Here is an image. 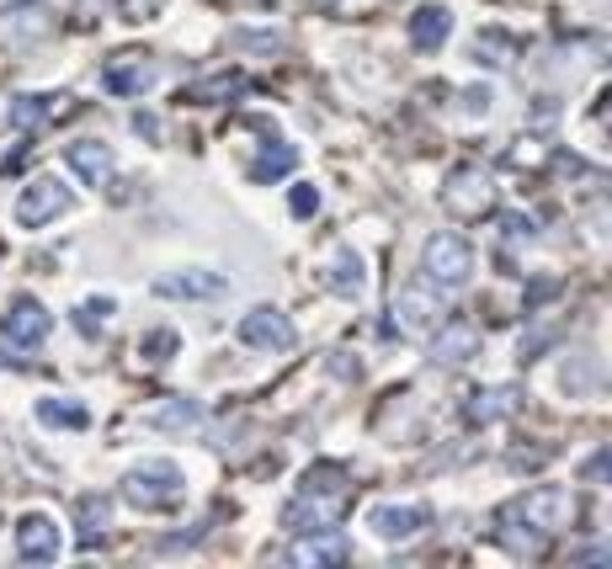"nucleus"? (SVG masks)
Wrapping results in <instances>:
<instances>
[{"label": "nucleus", "mask_w": 612, "mask_h": 569, "mask_svg": "<svg viewBox=\"0 0 612 569\" xmlns=\"http://www.w3.org/2000/svg\"><path fill=\"white\" fill-rule=\"evenodd\" d=\"M564 522H570V496H560V490H527V496L512 506V527H527V532H539V538L560 532Z\"/></svg>", "instance_id": "7ed1b4c3"}, {"label": "nucleus", "mask_w": 612, "mask_h": 569, "mask_svg": "<svg viewBox=\"0 0 612 569\" xmlns=\"http://www.w3.org/2000/svg\"><path fill=\"white\" fill-rule=\"evenodd\" d=\"M399 325H405V331H432V325H437V298L405 293V298H399Z\"/></svg>", "instance_id": "4be33fe9"}, {"label": "nucleus", "mask_w": 612, "mask_h": 569, "mask_svg": "<svg viewBox=\"0 0 612 569\" xmlns=\"http://www.w3.org/2000/svg\"><path fill=\"white\" fill-rule=\"evenodd\" d=\"M298 160L294 144H267L261 155H256V166H250V182H277V176H288Z\"/></svg>", "instance_id": "aec40b11"}, {"label": "nucleus", "mask_w": 612, "mask_h": 569, "mask_svg": "<svg viewBox=\"0 0 612 569\" xmlns=\"http://www.w3.org/2000/svg\"><path fill=\"white\" fill-rule=\"evenodd\" d=\"M101 86H107L112 96H145L149 86H155V65L134 53V59H122V65H107Z\"/></svg>", "instance_id": "9b49d317"}, {"label": "nucleus", "mask_w": 612, "mask_h": 569, "mask_svg": "<svg viewBox=\"0 0 612 569\" xmlns=\"http://www.w3.org/2000/svg\"><path fill=\"white\" fill-rule=\"evenodd\" d=\"M346 511V496H315V490H298V500L283 511L288 532H319V527H336V517Z\"/></svg>", "instance_id": "39448f33"}, {"label": "nucleus", "mask_w": 612, "mask_h": 569, "mask_svg": "<svg viewBox=\"0 0 612 569\" xmlns=\"http://www.w3.org/2000/svg\"><path fill=\"white\" fill-rule=\"evenodd\" d=\"M309 543L294 548L298 565H336V559H346V543L336 538V527H319V532H304Z\"/></svg>", "instance_id": "dca6fc26"}, {"label": "nucleus", "mask_w": 612, "mask_h": 569, "mask_svg": "<svg viewBox=\"0 0 612 569\" xmlns=\"http://www.w3.org/2000/svg\"><path fill=\"white\" fill-rule=\"evenodd\" d=\"M501 229H506L512 239H533V218H527V214H512V218H501Z\"/></svg>", "instance_id": "7c9ffc66"}, {"label": "nucleus", "mask_w": 612, "mask_h": 569, "mask_svg": "<svg viewBox=\"0 0 612 569\" xmlns=\"http://www.w3.org/2000/svg\"><path fill=\"white\" fill-rule=\"evenodd\" d=\"M330 287H336L342 298H357V293H363V262H357L352 245H342V251L330 256Z\"/></svg>", "instance_id": "a211bd4d"}, {"label": "nucleus", "mask_w": 612, "mask_h": 569, "mask_svg": "<svg viewBox=\"0 0 612 569\" xmlns=\"http://www.w3.org/2000/svg\"><path fill=\"white\" fill-rule=\"evenodd\" d=\"M512 410H516V389H480L474 404H468V421L485 426V421H501V415H512Z\"/></svg>", "instance_id": "6ab92c4d"}, {"label": "nucleus", "mask_w": 612, "mask_h": 569, "mask_svg": "<svg viewBox=\"0 0 612 569\" xmlns=\"http://www.w3.org/2000/svg\"><path fill=\"white\" fill-rule=\"evenodd\" d=\"M0 331H6V341H17V346H38V341L53 331V320H49V308L38 304V298H17L11 314L0 320Z\"/></svg>", "instance_id": "9d476101"}, {"label": "nucleus", "mask_w": 612, "mask_h": 569, "mask_svg": "<svg viewBox=\"0 0 612 569\" xmlns=\"http://www.w3.org/2000/svg\"><path fill=\"white\" fill-rule=\"evenodd\" d=\"M240 341L250 352H288V346H294V325H288V314H277V308H250L240 320Z\"/></svg>", "instance_id": "20e7f679"}, {"label": "nucleus", "mask_w": 612, "mask_h": 569, "mask_svg": "<svg viewBox=\"0 0 612 569\" xmlns=\"http://www.w3.org/2000/svg\"><path fill=\"white\" fill-rule=\"evenodd\" d=\"M155 293L160 298H219L224 277H214V272H176V277H160Z\"/></svg>", "instance_id": "f8f14e48"}, {"label": "nucleus", "mask_w": 612, "mask_h": 569, "mask_svg": "<svg viewBox=\"0 0 612 569\" xmlns=\"http://www.w3.org/2000/svg\"><path fill=\"white\" fill-rule=\"evenodd\" d=\"M70 208V187L65 182H53V176H38L32 187L22 192V203H17V218H22L27 229H38V224H49Z\"/></svg>", "instance_id": "423d86ee"}, {"label": "nucleus", "mask_w": 612, "mask_h": 569, "mask_svg": "<svg viewBox=\"0 0 612 569\" xmlns=\"http://www.w3.org/2000/svg\"><path fill=\"white\" fill-rule=\"evenodd\" d=\"M298 490H315V496H346V469H336V463H315Z\"/></svg>", "instance_id": "b1692460"}, {"label": "nucleus", "mask_w": 612, "mask_h": 569, "mask_svg": "<svg viewBox=\"0 0 612 569\" xmlns=\"http://www.w3.org/2000/svg\"><path fill=\"white\" fill-rule=\"evenodd\" d=\"M447 208L464 218H485L495 208V187H490L485 170H458L453 182H447Z\"/></svg>", "instance_id": "6e6552de"}, {"label": "nucleus", "mask_w": 612, "mask_h": 569, "mask_svg": "<svg viewBox=\"0 0 612 569\" xmlns=\"http://www.w3.org/2000/svg\"><path fill=\"white\" fill-rule=\"evenodd\" d=\"M474 53H480V65H495V70H501V65H512L516 43L512 38H501V32H485V38L474 43Z\"/></svg>", "instance_id": "393cba45"}, {"label": "nucleus", "mask_w": 612, "mask_h": 569, "mask_svg": "<svg viewBox=\"0 0 612 569\" xmlns=\"http://www.w3.org/2000/svg\"><path fill=\"white\" fill-rule=\"evenodd\" d=\"M245 91V75H219V80H208V86H197L193 101H208V96H235Z\"/></svg>", "instance_id": "bb28decb"}, {"label": "nucleus", "mask_w": 612, "mask_h": 569, "mask_svg": "<svg viewBox=\"0 0 612 569\" xmlns=\"http://www.w3.org/2000/svg\"><path fill=\"white\" fill-rule=\"evenodd\" d=\"M53 101H59V96H17V107H11V118L22 122V128H43V122H49L53 112H59Z\"/></svg>", "instance_id": "5701e85b"}, {"label": "nucleus", "mask_w": 612, "mask_h": 569, "mask_svg": "<svg viewBox=\"0 0 612 569\" xmlns=\"http://www.w3.org/2000/svg\"><path fill=\"white\" fill-rule=\"evenodd\" d=\"M490 107V91H468V112H485Z\"/></svg>", "instance_id": "2f4dec72"}, {"label": "nucleus", "mask_w": 612, "mask_h": 569, "mask_svg": "<svg viewBox=\"0 0 612 569\" xmlns=\"http://www.w3.org/2000/svg\"><path fill=\"white\" fill-rule=\"evenodd\" d=\"M447 27H453V17H447L442 6H421L416 17H411V43L432 53V48L447 43Z\"/></svg>", "instance_id": "2eb2a0df"}, {"label": "nucleus", "mask_w": 612, "mask_h": 569, "mask_svg": "<svg viewBox=\"0 0 612 569\" xmlns=\"http://www.w3.org/2000/svg\"><path fill=\"white\" fill-rule=\"evenodd\" d=\"M176 346H181V335H176V331H149V341H145L149 362H166V356H176Z\"/></svg>", "instance_id": "cd10ccee"}, {"label": "nucleus", "mask_w": 612, "mask_h": 569, "mask_svg": "<svg viewBox=\"0 0 612 569\" xmlns=\"http://www.w3.org/2000/svg\"><path fill=\"white\" fill-rule=\"evenodd\" d=\"M107 308H112V298H91V304L75 314V325H80L86 335H97V331H101V314H107Z\"/></svg>", "instance_id": "c756f323"}, {"label": "nucleus", "mask_w": 612, "mask_h": 569, "mask_svg": "<svg viewBox=\"0 0 612 569\" xmlns=\"http://www.w3.org/2000/svg\"><path fill=\"white\" fill-rule=\"evenodd\" d=\"M315 208H319V192L315 187H294V192H288V214H294V218H315Z\"/></svg>", "instance_id": "c85d7f7f"}, {"label": "nucleus", "mask_w": 612, "mask_h": 569, "mask_svg": "<svg viewBox=\"0 0 612 569\" xmlns=\"http://www.w3.org/2000/svg\"><path fill=\"white\" fill-rule=\"evenodd\" d=\"M421 262H426V277H432L437 287H464V283H468V272H474V251H468V239H464V235L442 229V235L426 239Z\"/></svg>", "instance_id": "f03ea898"}, {"label": "nucleus", "mask_w": 612, "mask_h": 569, "mask_svg": "<svg viewBox=\"0 0 612 569\" xmlns=\"http://www.w3.org/2000/svg\"><path fill=\"white\" fill-rule=\"evenodd\" d=\"M197 415H203V410H197L193 400H181V404H160V410H155V426H160V431H181V426H193Z\"/></svg>", "instance_id": "a878e982"}, {"label": "nucleus", "mask_w": 612, "mask_h": 569, "mask_svg": "<svg viewBox=\"0 0 612 569\" xmlns=\"http://www.w3.org/2000/svg\"><path fill=\"white\" fill-rule=\"evenodd\" d=\"M474 352H480V335L468 331L464 320H458V325H447V331L432 341V362H442V367H458V362H468Z\"/></svg>", "instance_id": "4468645a"}, {"label": "nucleus", "mask_w": 612, "mask_h": 569, "mask_svg": "<svg viewBox=\"0 0 612 569\" xmlns=\"http://www.w3.org/2000/svg\"><path fill=\"white\" fill-rule=\"evenodd\" d=\"M65 155H70V166L80 170V182H91V187L112 170V144H101V139H75Z\"/></svg>", "instance_id": "ddd939ff"}, {"label": "nucleus", "mask_w": 612, "mask_h": 569, "mask_svg": "<svg viewBox=\"0 0 612 569\" xmlns=\"http://www.w3.org/2000/svg\"><path fill=\"white\" fill-rule=\"evenodd\" d=\"M38 421H43V426L86 431L91 426V410H86L80 400H59V394H53V400H38Z\"/></svg>", "instance_id": "f3484780"}, {"label": "nucleus", "mask_w": 612, "mask_h": 569, "mask_svg": "<svg viewBox=\"0 0 612 569\" xmlns=\"http://www.w3.org/2000/svg\"><path fill=\"white\" fill-rule=\"evenodd\" d=\"M426 522H432L426 506H373V511H367V532L384 538V543H405V538H416Z\"/></svg>", "instance_id": "0eeeda50"}, {"label": "nucleus", "mask_w": 612, "mask_h": 569, "mask_svg": "<svg viewBox=\"0 0 612 569\" xmlns=\"http://www.w3.org/2000/svg\"><path fill=\"white\" fill-rule=\"evenodd\" d=\"M122 496L134 500L139 511H171V506H181L187 484H181V469H176V463L149 458V463H139V469L122 474Z\"/></svg>", "instance_id": "f257e3e1"}, {"label": "nucleus", "mask_w": 612, "mask_h": 569, "mask_svg": "<svg viewBox=\"0 0 612 569\" xmlns=\"http://www.w3.org/2000/svg\"><path fill=\"white\" fill-rule=\"evenodd\" d=\"M17 553L27 565H53L59 559V527H53V517H43V511L22 517L17 522Z\"/></svg>", "instance_id": "1a4fd4ad"}, {"label": "nucleus", "mask_w": 612, "mask_h": 569, "mask_svg": "<svg viewBox=\"0 0 612 569\" xmlns=\"http://www.w3.org/2000/svg\"><path fill=\"white\" fill-rule=\"evenodd\" d=\"M107 517H112V506L101 496H86L75 506V522H80V538H86V543H101V538H107Z\"/></svg>", "instance_id": "412c9836"}]
</instances>
